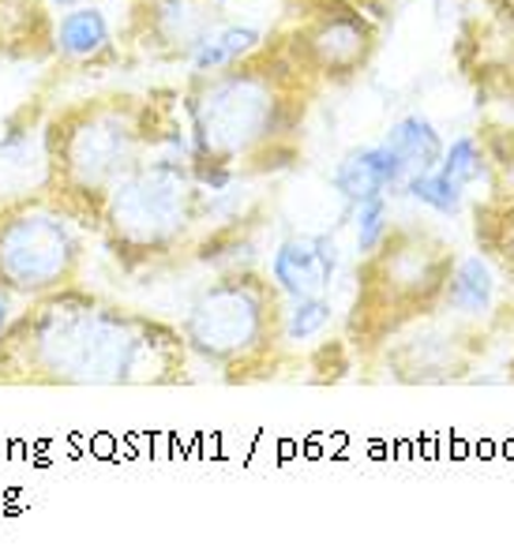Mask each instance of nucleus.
Segmentation results:
<instances>
[{
	"label": "nucleus",
	"instance_id": "obj_1",
	"mask_svg": "<svg viewBox=\"0 0 514 558\" xmlns=\"http://www.w3.org/2000/svg\"><path fill=\"white\" fill-rule=\"evenodd\" d=\"M184 364L177 326L80 286L27 300L0 333V386H169Z\"/></svg>",
	"mask_w": 514,
	"mask_h": 558
},
{
	"label": "nucleus",
	"instance_id": "obj_2",
	"mask_svg": "<svg viewBox=\"0 0 514 558\" xmlns=\"http://www.w3.org/2000/svg\"><path fill=\"white\" fill-rule=\"evenodd\" d=\"M320 80L289 49L263 41L252 57L211 75H192L184 90L188 161L200 169H271V158L294 150Z\"/></svg>",
	"mask_w": 514,
	"mask_h": 558
},
{
	"label": "nucleus",
	"instance_id": "obj_3",
	"mask_svg": "<svg viewBox=\"0 0 514 558\" xmlns=\"http://www.w3.org/2000/svg\"><path fill=\"white\" fill-rule=\"evenodd\" d=\"M158 150L188 158V128L162 101L135 94L68 101L46 113L38 187L94 233L106 195Z\"/></svg>",
	"mask_w": 514,
	"mask_h": 558
},
{
	"label": "nucleus",
	"instance_id": "obj_4",
	"mask_svg": "<svg viewBox=\"0 0 514 558\" xmlns=\"http://www.w3.org/2000/svg\"><path fill=\"white\" fill-rule=\"evenodd\" d=\"M203 195L207 192L195 184L192 161L158 150L106 195L94 233L117 266L143 270L188 244L203 214Z\"/></svg>",
	"mask_w": 514,
	"mask_h": 558
},
{
	"label": "nucleus",
	"instance_id": "obj_5",
	"mask_svg": "<svg viewBox=\"0 0 514 558\" xmlns=\"http://www.w3.org/2000/svg\"><path fill=\"white\" fill-rule=\"evenodd\" d=\"M177 330L188 356L241 379L282 349V293L271 278L252 270L226 274L200 289Z\"/></svg>",
	"mask_w": 514,
	"mask_h": 558
},
{
	"label": "nucleus",
	"instance_id": "obj_6",
	"mask_svg": "<svg viewBox=\"0 0 514 558\" xmlns=\"http://www.w3.org/2000/svg\"><path fill=\"white\" fill-rule=\"evenodd\" d=\"M87 229L41 187L0 195V296L34 300L80 286Z\"/></svg>",
	"mask_w": 514,
	"mask_h": 558
},
{
	"label": "nucleus",
	"instance_id": "obj_7",
	"mask_svg": "<svg viewBox=\"0 0 514 558\" xmlns=\"http://www.w3.org/2000/svg\"><path fill=\"white\" fill-rule=\"evenodd\" d=\"M443 247L428 244L417 233H387L372 255H364V281L357 315H391V307H428L443 296L451 259Z\"/></svg>",
	"mask_w": 514,
	"mask_h": 558
},
{
	"label": "nucleus",
	"instance_id": "obj_8",
	"mask_svg": "<svg viewBox=\"0 0 514 558\" xmlns=\"http://www.w3.org/2000/svg\"><path fill=\"white\" fill-rule=\"evenodd\" d=\"M282 46L320 83H342L354 80L372 60L375 27L349 0H327L297 20V27L282 38Z\"/></svg>",
	"mask_w": 514,
	"mask_h": 558
},
{
	"label": "nucleus",
	"instance_id": "obj_9",
	"mask_svg": "<svg viewBox=\"0 0 514 558\" xmlns=\"http://www.w3.org/2000/svg\"><path fill=\"white\" fill-rule=\"evenodd\" d=\"M214 0H132L128 38L147 57L158 60H188L214 23Z\"/></svg>",
	"mask_w": 514,
	"mask_h": 558
},
{
	"label": "nucleus",
	"instance_id": "obj_10",
	"mask_svg": "<svg viewBox=\"0 0 514 558\" xmlns=\"http://www.w3.org/2000/svg\"><path fill=\"white\" fill-rule=\"evenodd\" d=\"M267 278L274 281L282 300L327 293L334 278H338V244L327 233L286 236L274 247Z\"/></svg>",
	"mask_w": 514,
	"mask_h": 558
},
{
	"label": "nucleus",
	"instance_id": "obj_11",
	"mask_svg": "<svg viewBox=\"0 0 514 558\" xmlns=\"http://www.w3.org/2000/svg\"><path fill=\"white\" fill-rule=\"evenodd\" d=\"M109 15L94 4H75L57 15L53 27V60L68 68H113L121 64V46Z\"/></svg>",
	"mask_w": 514,
	"mask_h": 558
},
{
	"label": "nucleus",
	"instance_id": "obj_12",
	"mask_svg": "<svg viewBox=\"0 0 514 558\" xmlns=\"http://www.w3.org/2000/svg\"><path fill=\"white\" fill-rule=\"evenodd\" d=\"M406 180L409 173H406V166H402V158L380 140V143H368V147L349 150L346 158L334 166L331 187L342 203L354 206V203L375 199V195L402 192Z\"/></svg>",
	"mask_w": 514,
	"mask_h": 558
},
{
	"label": "nucleus",
	"instance_id": "obj_13",
	"mask_svg": "<svg viewBox=\"0 0 514 558\" xmlns=\"http://www.w3.org/2000/svg\"><path fill=\"white\" fill-rule=\"evenodd\" d=\"M57 12L49 0H0V57L53 60Z\"/></svg>",
	"mask_w": 514,
	"mask_h": 558
},
{
	"label": "nucleus",
	"instance_id": "obj_14",
	"mask_svg": "<svg viewBox=\"0 0 514 558\" xmlns=\"http://www.w3.org/2000/svg\"><path fill=\"white\" fill-rule=\"evenodd\" d=\"M267 41V34L252 23H214V27L203 34L200 46L188 53V72L192 75H211L222 72V68H234L255 53V49Z\"/></svg>",
	"mask_w": 514,
	"mask_h": 558
},
{
	"label": "nucleus",
	"instance_id": "obj_15",
	"mask_svg": "<svg viewBox=\"0 0 514 558\" xmlns=\"http://www.w3.org/2000/svg\"><path fill=\"white\" fill-rule=\"evenodd\" d=\"M495 266L488 255H466V259L451 263V274L443 281V304L458 315H485L495 304Z\"/></svg>",
	"mask_w": 514,
	"mask_h": 558
},
{
	"label": "nucleus",
	"instance_id": "obj_16",
	"mask_svg": "<svg viewBox=\"0 0 514 558\" xmlns=\"http://www.w3.org/2000/svg\"><path fill=\"white\" fill-rule=\"evenodd\" d=\"M383 143L398 154L409 177L428 173V169L440 166L443 147H447V143H443V135H440V128H435L432 120L421 117V113H409V117L394 120V124L387 128V135H383Z\"/></svg>",
	"mask_w": 514,
	"mask_h": 558
},
{
	"label": "nucleus",
	"instance_id": "obj_17",
	"mask_svg": "<svg viewBox=\"0 0 514 558\" xmlns=\"http://www.w3.org/2000/svg\"><path fill=\"white\" fill-rule=\"evenodd\" d=\"M477 240L492 266L514 278V195L477 210Z\"/></svg>",
	"mask_w": 514,
	"mask_h": 558
},
{
	"label": "nucleus",
	"instance_id": "obj_18",
	"mask_svg": "<svg viewBox=\"0 0 514 558\" xmlns=\"http://www.w3.org/2000/svg\"><path fill=\"white\" fill-rule=\"evenodd\" d=\"M334 319V304L327 293L315 296H289L282 304V345H301L320 338Z\"/></svg>",
	"mask_w": 514,
	"mask_h": 558
},
{
	"label": "nucleus",
	"instance_id": "obj_19",
	"mask_svg": "<svg viewBox=\"0 0 514 558\" xmlns=\"http://www.w3.org/2000/svg\"><path fill=\"white\" fill-rule=\"evenodd\" d=\"M402 195L428 206V210L440 214V218H454V214H462V206H466V187H462L458 180H451L440 166L428 169V173L409 177Z\"/></svg>",
	"mask_w": 514,
	"mask_h": 558
},
{
	"label": "nucleus",
	"instance_id": "obj_20",
	"mask_svg": "<svg viewBox=\"0 0 514 558\" xmlns=\"http://www.w3.org/2000/svg\"><path fill=\"white\" fill-rule=\"evenodd\" d=\"M41 128H46V113L38 106H23L4 120L0 132V158L12 166H27L31 147L41 150Z\"/></svg>",
	"mask_w": 514,
	"mask_h": 558
},
{
	"label": "nucleus",
	"instance_id": "obj_21",
	"mask_svg": "<svg viewBox=\"0 0 514 558\" xmlns=\"http://www.w3.org/2000/svg\"><path fill=\"white\" fill-rule=\"evenodd\" d=\"M349 221H354L357 255L364 259V255H372L391 233V203H387V195H375V199L354 203V206H349Z\"/></svg>",
	"mask_w": 514,
	"mask_h": 558
},
{
	"label": "nucleus",
	"instance_id": "obj_22",
	"mask_svg": "<svg viewBox=\"0 0 514 558\" xmlns=\"http://www.w3.org/2000/svg\"><path fill=\"white\" fill-rule=\"evenodd\" d=\"M440 169L451 180H458L462 187H474L488 177V158H485L481 143H477L474 135H458L451 147H443Z\"/></svg>",
	"mask_w": 514,
	"mask_h": 558
},
{
	"label": "nucleus",
	"instance_id": "obj_23",
	"mask_svg": "<svg viewBox=\"0 0 514 558\" xmlns=\"http://www.w3.org/2000/svg\"><path fill=\"white\" fill-rule=\"evenodd\" d=\"M12 300H8V296H0V333H4L8 330V323H12Z\"/></svg>",
	"mask_w": 514,
	"mask_h": 558
},
{
	"label": "nucleus",
	"instance_id": "obj_24",
	"mask_svg": "<svg viewBox=\"0 0 514 558\" xmlns=\"http://www.w3.org/2000/svg\"><path fill=\"white\" fill-rule=\"evenodd\" d=\"M75 4H83V0H49V8H53L57 15L68 12V8H75Z\"/></svg>",
	"mask_w": 514,
	"mask_h": 558
},
{
	"label": "nucleus",
	"instance_id": "obj_25",
	"mask_svg": "<svg viewBox=\"0 0 514 558\" xmlns=\"http://www.w3.org/2000/svg\"><path fill=\"white\" fill-rule=\"evenodd\" d=\"M214 4H218V8H222V4H229V0H214Z\"/></svg>",
	"mask_w": 514,
	"mask_h": 558
}]
</instances>
